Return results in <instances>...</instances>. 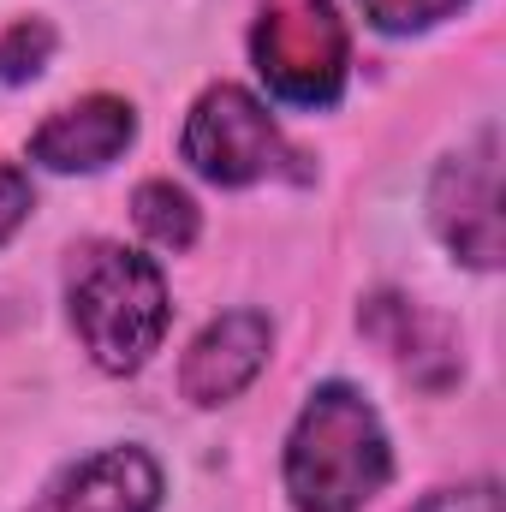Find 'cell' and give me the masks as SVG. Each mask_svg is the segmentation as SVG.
<instances>
[{"label": "cell", "mask_w": 506, "mask_h": 512, "mask_svg": "<svg viewBox=\"0 0 506 512\" xmlns=\"http://www.w3.org/2000/svg\"><path fill=\"white\" fill-rule=\"evenodd\" d=\"M280 477L292 512H364L393 483V441L381 411L352 382H322L286 435Z\"/></svg>", "instance_id": "6da1fadb"}, {"label": "cell", "mask_w": 506, "mask_h": 512, "mask_svg": "<svg viewBox=\"0 0 506 512\" xmlns=\"http://www.w3.org/2000/svg\"><path fill=\"white\" fill-rule=\"evenodd\" d=\"M66 310L72 328L90 352L96 370L108 376H137L173 322V298H167V274L161 262L114 239H90L66 262Z\"/></svg>", "instance_id": "7a4b0ae2"}, {"label": "cell", "mask_w": 506, "mask_h": 512, "mask_svg": "<svg viewBox=\"0 0 506 512\" xmlns=\"http://www.w3.org/2000/svg\"><path fill=\"white\" fill-rule=\"evenodd\" d=\"M179 149L221 191H245V185H262V179H292V185L316 179L310 155L286 143V131L274 126V114L245 84H209L185 114Z\"/></svg>", "instance_id": "3957f363"}, {"label": "cell", "mask_w": 506, "mask_h": 512, "mask_svg": "<svg viewBox=\"0 0 506 512\" xmlns=\"http://www.w3.org/2000/svg\"><path fill=\"white\" fill-rule=\"evenodd\" d=\"M251 66L286 108H334L352 72V36L334 0H268L251 24Z\"/></svg>", "instance_id": "277c9868"}, {"label": "cell", "mask_w": 506, "mask_h": 512, "mask_svg": "<svg viewBox=\"0 0 506 512\" xmlns=\"http://www.w3.org/2000/svg\"><path fill=\"white\" fill-rule=\"evenodd\" d=\"M429 227L453 251V262L495 274L501 268V131L483 126L459 155L435 167Z\"/></svg>", "instance_id": "5b68a950"}, {"label": "cell", "mask_w": 506, "mask_h": 512, "mask_svg": "<svg viewBox=\"0 0 506 512\" xmlns=\"http://www.w3.org/2000/svg\"><path fill=\"white\" fill-rule=\"evenodd\" d=\"M268 352H274V322L262 310H251V304L221 310L191 340V352L179 364V387H185L191 405H227V399H239L262 376Z\"/></svg>", "instance_id": "8992f818"}, {"label": "cell", "mask_w": 506, "mask_h": 512, "mask_svg": "<svg viewBox=\"0 0 506 512\" xmlns=\"http://www.w3.org/2000/svg\"><path fill=\"white\" fill-rule=\"evenodd\" d=\"M161 495H167V477L155 453L126 441L66 465L30 512H161Z\"/></svg>", "instance_id": "52a82bcc"}, {"label": "cell", "mask_w": 506, "mask_h": 512, "mask_svg": "<svg viewBox=\"0 0 506 512\" xmlns=\"http://www.w3.org/2000/svg\"><path fill=\"white\" fill-rule=\"evenodd\" d=\"M137 143V108L126 96H84L54 108L30 131V161L48 173H102Z\"/></svg>", "instance_id": "ba28073f"}, {"label": "cell", "mask_w": 506, "mask_h": 512, "mask_svg": "<svg viewBox=\"0 0 506 512\" xmlns=\"http://www.w3.org/2000/svg\"><path fill=\"white\" fill-rule=\"evenodd\" d=\"M358 328H364L423 393H447V387L459 382V370H465V352H459L453 328H447L435 310H423V304H411V298H399V292L364 298Z\"/></svg>", "instance_id": "9c48e42d"}, {"label": "cell", "mask_w": 506, "mask_h": 512, "mask_svg": "<svg viewBox=\"0 0 506 512\" xmlns=\"http://www.w3.org/2000/svg\"><path fill=\"white\" fill-rule=\"evenodd\" d=\"M131 221H137V233H143L149 245H161V251H191L197 233H203L197 203H191L173 179H143L137 197H131Z\"/></svg>", "instance_id": "30bf717a"}, {"label": "cell", "mask_w": 506, "mask_h": 512, "mask_svg": "<svg viewBox=\"0 0 506 512\" xmlns=\"http://www.w3.org/2000/svg\"><path fill=\"white\" fill-rule=\"evenodd\" d=\"M54 24L48 18H12L6 30H0V84H30V78H42L48 72V60H54Z\"/></svg>", "instance_id": "8fae6325"}, {"label": "cell", "mask_w": 506, "mask_h": 512, "mask_svg": "<svg viewBox=\"0 0 506 512\" xmlns=\"http://www.w3.org/2000/svg\"><path fill=\"white\" fill-rule=\"evenodd\" d=\"M358 6H364V18L376 24L381 36H417L429 24L453 18L465 0H358Z\"/></svg>", "instance_id": "7c38bea8"}, {"label": "cell", "mask_w": 506, "mask_h": 512, "mask_svg": "<svg viewBox=\"0 0 506 512\" xmlns=\"http://www.w3.org/2000/svg\"><path fill=\"white\" fill-rule=\"evenodd\" d=\"M411 512H501V483L477 477V483H459V489H435Z\"/></svg>", "instance_id": "4fadbf2b"}, {"label": "cell", "mask_w": 506, "mask_h": 512, "mask_svg": "<svg viewBox=\"0 0 506 512\" xmlns=\"http://www.w3.org/2000/svg\"><path fill=\"white\" fill-rule=\"evenodd\" d=\"M30 209H36V191H30V173L18 167V161H0V245L30 221Z\"/></svg>", "instance_id": "5bb4252c"}]
</instances>
